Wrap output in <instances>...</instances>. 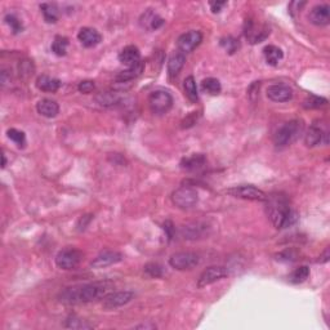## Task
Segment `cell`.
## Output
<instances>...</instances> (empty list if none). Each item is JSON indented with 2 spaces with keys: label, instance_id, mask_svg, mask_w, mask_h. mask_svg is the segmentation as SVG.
Segmentation results:
<instances>
[{
  "label": "cell",
  "instance_id": "cell-1",
  "mask_svg": "<svg viewBox=\"0 0 330 330\" xmlns=\"http://www.w3.org/2000/svg\"><path fill=\"white\" fill-rule=\"evenodd\" d=\"M114 289V282L108 280L74 285L63 289L58 294V301L63 305H81L103 299Z\"/></svg>",
  "mask_w": 330,
  "mask_h": 330
},
{
  "label": "cell",
  "instance_id": "cell-2",
  "mask_svg": "<svg viewBox=\"0 0 330 330\" xmlns=\"http://www.w3.org/2000/svg\"><path fill=\"white\" fill-rule=\"evenodd\" d=\"M266 211L268 218L276 228H286L297 222L296 212L291 208L289 200L284 194H272L266 199Z\"/></svg>",
  "mask_w": 330,
  "mask_h": 330
},
{
  "label": "cell",
  "instance_id": "cell-3",
  "mask_svg": "<svg viewBox=\"0 0 330 330\" xmlns=\"http://www.w3.org/2000/svg\"><path fill=\"white\" fill-rule=\"evenodd\" d=\"M303 128L305 126L302 120H291V121L285 122L273 136V143L276 147H285V146L292 145L303 133Z\"/></svg>",
  "mask_w": 330,
  "mask_h": 330
},
{
  "label": "cell",
  "instance_id": "cell-4",
  "mask_svg": "<svg viewBox=\"0 0 330 330\" xmlns=\"http://www.w3.org/2000/svg\"><path fill=\"white\" fill-rule=\"evenodd\" d=\"M148 106L154 114H167L173 106V97L168 91L156 89V91L151 92L148 96Z\"/></svg>",
  "mask_w": 330,
  "mask_h": 330
},
{
  "label": "cell",
  "instance_id": "cell-5",
  "mask_svg": "<svg viewBox=\"0 0 330 330\" xmlns=\"http://www.w3.org/2000/svg\"><path fill=\"white\" fill-rule=\"evenodd\" d=\"M172 201L180 209H191L199 202V194L191 186H182L172 194Z\"/></svg>",
  "mask_w": 330,
  "mask_h": 330
},
{
  "label": "cell",
  "instance_id": "cell-6",
  "mask_svg": "<svg viewBox=\"0 0 330 330\" xmlns=\"http://www.w3.org/2000/svg\"><path fill=\"white\" fill-rule=\"evenodd\" d=\"M226 194L237 197V199L252 200V201H266V199H267V194L253 185L233 186V187L226 190Z\"/></svg>",
  "mask_w": 330,
  "mask_h": 330
},
{
  "label": "cell",
  "instance_id": "cell-7",
  "mask_svg": "<svg viewBox=\"0 0 330 330\" xmlns=\"http://www.w3.org/2000/svg\"><path fill=\"white\" fill-rule=\"evenodd\" d=\"M82 257H84V254L81 251H79L76 247L67 246L58 252V254L56 256V265L62 270H72L80 265Z\"/></svg>",
  "mask_w": 330,
  "mask_h": 330
},
{
  "label": "cell",
  "instance_id": "cell-8",
  "mask_svg": "<svg viewBox=\"0 0 330 330\" xmlns=\"http://www.w3.org/2000/svg\"><path fill=\"white\" fill-rule=\"evenodd\" d=\"M200 263L199 254L194 253V252H180L176 253L169 258V265L178 271H186L191 270V268L196 267Z\"/></svg>",
  "mask_w": 330,
  "mask_h": 330
},
{
  "label": "cell",
  "instance_id": "cell-9",
  "mask_svg": "<svg viewBox=\"0 0 330 330\" xmlns=\"http://www.w3.org/2000/svg\"><path fill=\"white\" fill-rule=\"evenodd\" d=\"M228 275V270L223 266H211L207 270H204L200 275L199 280H197V287L202 289L209 285L214 284V282L222 280Z\"/></svg>",
  "mask_w": 330,
  "mask_h": 330
},
{
  "label": "cell",
  "instance_id": "cell-10",
  "mask_svg": "<svg viewBox=\"0 0 330 330\" xmlns=\"http://www.w3.org/2000/svg\"><path fill=\"white\" fill-rule=\"evenodd\" d=\"M133 298H134L133 292H129V291L112 292V293H108L107 296L103 298L102 306L105 310H116V308L128 305L129 302H131Z\"/></svg>",
  "mask_w": 330,
  "mask_h": 330
},
{
  "label": "cell",
  "instance_id": "cell-11",
  "mask_svg": "<svg viewBox=\"0 0 330 330\" xmlns=\"http://www.w3.org/2000/svg\"><path fill=\"white\" fill-rule=\"evenodd\" d=\"M202 42V34L197 30H191V31L186 32V34H182L178 40H177V48L178 51L185 53H190V52L194 51L195 48L201 44Z\"/></svg>",
  "mask_w": 330,
  "mask_h": 330
},
{
  "label": "cell",
  "instance_id": "cell-12",
  "mask_svg": "<svg viewBox=\"0 0 330 330\" xmlns=\"http://www.w3.org/2000/svg\"><path fill=\"white\" fill-rule=\"evenodd\" d=\"M267 97L273 102H287L293 98V91L285 84H273L267 88Z\"/></svg>",
  "mask_w": 330,
  "mask_h": 330
},
{
  "label": "cell",
  "instance_id": "cell-13",
  "mask_svg": "<svg viewBox=\"0 0 330 330\" xmlns=\"http://www.w3.org/2000/svg\"><path fill=\"white\" fill-rule=\"evenodd\" d=\"M308 20L316 26H326L330 22V7L327 4L315 6L308 13Z\"/></svg>",
  "mask_w": 330,
  "mask_h": 330
},
{
  "label": "cell",
  "instance_id": "cell-14",
  "mask_svg": "<svg viewBox=\"0 0 330 330\" xmlns=\"http://www.w3.org/2000/svg\"><path fill=\"white\" fill-rule=\"evenodd\" d=\"M77 39L80 43L86 48H93V47L98 46L102 42V35L96 29L92 27H82L77 32Z\"/></svg>",
  "mask_w": 330,
  "mask_h": 330
},
{
  "label": "cell",
  "instance_id": "cell-15",
  "mask_svg": "<svg viewBox=\"0 0 330 330\" xmlns=\"http://www.w3.org/2000/svg\"><path fill=\"white\" fill-rule=\"evenodd\" d=\"M122 254L119 252H105V253L100 254L92 261L91 266L93 268H105L108 266L116 265V263L121 262Z\"/></svg>",
  "mask_w": 330,
  "mask_h": 330
},
{
  "label": "cell",
  "instance_id": "cell-16",
  "mask_svg": "<svg viewBox=\"0 0 330 330\" xmlns=\"http://www.w3.org/2000/svg\"><path fill=\"white\" fill-rule=\"evenodd\" d=\"M246 25L247 26L245 27V36H246V39L251 40L252 44L261 43V42H263V40L268 36V34H270L268 29L265 27V26L256 27V25H254L252 21H249V23H246Z\"/></svg>",
  "mask_w": 330,
  "mask_h": 330
},
{
  "label": "cell",
  "instance_id": "cell-17",
  "mask_svg": "<svg viewBox=\"0 0 330 330\" xmlns=\"http://www.w3.org/2000/svg\"><path fill=\"white\" fill-rule=\"evenodd\" d=\"M140 23L143 29L154 31V30L160 29V27L164 25L165 20L164 18L160 17L157 13H155L154 11L148 9V11H146L145 13L142 15V17H141V20H140Z\"/></svg>",
  "mask_w": 330,
  "mask_h": 330
},
{
  "label": "cell",
  "instance_id": "cell-18",
  "mask_svg": "<svg viewBox=\"0 0 330 330\" xmlns=\"http://www.w3.org/2000/svg\"><path fill=\"white\" fill-rule=\"evenodd\" d=\"M119 61L128 67L141 62V52L136 46H128L122 48L119 53Z\"/></svg>",
  "mask_w": 330,
  "mask_h": 330
},
{
  "label": "cell",
  "instance_id": "cell-19",
  "mask_svg": "<svg viewBox=\"0 0 330 330\" xmlns=\"http://www.w3.org/2000/svg\"><path fill=\"white\" fill-rule=\"evenodd\" d=\"M36 110L42 116L48 117V119H52V117H56L60 112V106L56 101L49 100V98H44V100H40L39 102L36 103Z\"/></svg>",
  "mask_w": 330,
  "mask_h": 330
},
{
  "label": "cell",
  "instance_id": "cell-20",
  "mask_svg": "<svg viewBox=\"0 0 330 330\" xmlns=\"http://www.w3.org/2000/svg\"><path fill=\"white\" fill-rule=\"evenodd\" d=\"M143 70H145V63L141 61L140 63L131 66V67H128L127 70H124V71L119 72V74L115 76V80H116L117 82H120V84L132 81V80L137 79V77L140 76V75L143 72Z\"/></svg>",
  "mask_w": 330,
  "mask_h": 330
},
{
  "label": "cell",
  "instance_id": "cell-21",
  "mask_svg": "<svg viewBox=\"0 0 330 330\" xmlns=\"http://www.w3.org/2000/svg\"><path fill=\"white\" fill-rule=\"evenodd\" d=\"M186 62V57L185 54L182 52L177 51L173 52L171 54V57L168 60V74L171 77L177 76V75L180 74L181 70L183 68Z\"/></svg>",
  "mask_w": 330,
  "mask_h": 330
},
{
  "label": "cell",
  "instance_id": "cell-22",
  "mask_svg": "<svg viewBox=\"0 0 330 330\" xmlns=\"http://www.w3.org/2000/svg\"><path fill=\"white\" fill-rule=\"evenodd\" d=\"M36 87L37 89L43 92H57L61 87V81L58 79L48 76V75H42L36 79Z\"/></svg>",
  "mask_w": 330,
  "mask_h": 330
},
{
  "label": "cell",
  "instance_id": "cell-23",
  "mask_svg": "<svg viewBox=\"0 0 330 330\" xmlns=\"http://www.w3.org/2000/svg\"><path fill=\"white\" fill-rule=\"evenodd\" d=\"M207 162V159L202 154H194L188 157H183L181 161V168L185 171H196L200 169L201 167H204V164Z\"/></svg>",
  "mask_w": 330,
  "mask_h": 330
},
{
  "label": "cell",
  "instance_id": "cell-24",
  "mask_svg": "<svg viewBox=\"0 0 330 330\" xmlns=\"http://www.w3.org/2000/svg\"><path fill=\"white\" fill-rule=\"evenodd\" d=\"M326 136V134L322 133V131L320 129V127L316 126H311L308 128L307 133L305 134V143L307 147H315L319 143H321L322 137Z\"/></svg>",
  "mask_w": 330,
  "mask_h": 330
},
{
  "label": "cell",
  "instance_id": "cell-25",
  "mask_svg": "<svg viewBox=\"0 0 330 330\" xmlns=\"http://www.w3.org/2000/svg\"><path fill=\"white\" fill-rule=\"evenodd\" d=\"M263 54H265L266 62L271 66H276L279 63V61L282 60L284 53L281 49L276 46H267L263 49Z\"/></svg>",
  "mask_w": 330,
  "mask_h": 330
},
{
  "label": "cell",
  "instance_id": "cell-26",
  "mask_svg": "<svg viewBox=\"0 0 330 330\" xmlns=\"http://www.w3.org/2000/svg\"><path fill=\"white\" fill-rule=\"evenodd\" d=\"M40 9H42V13L44 16V20L48 23H56L58 21V17H60V11H58V7L53 3H43L40 6Z\"/></svg>",
  "mask_w": 330,
  "mask_h": 330
},
{
  "label": "cell",
  "instance_id": "cell-27",
  "mask_svg": "<svg viewBox=\"0 0 330 330\" xmlns=\"http://www.w3.org/2000/svg\"><path fill=\"white\" fill-rule=\"evenodd\" d=\"M183 89H185V93L187 96L188 100L191 102H197L199 101V93H197V86H196V80L192 75L187 76L183 81Z\"/></svg>",
  "mask_w": 330,
  "mask_h": 330
},
{
  "label": "cell",
  "instance_id": "cell-28",
  "mask_svg": "<svg viewBox=\"0 0 330 330\" xmlns=\"http://www.w3.org/2000/svg\"><path fill=\"white\" fill-rule=\"evenodd\" d=\"M201 89L211 96H217L222 91V86L216 77H207L201 81Z\"/></svg>",
  "mask_w": 330,
  "mask_h": 330
},
{
  "label": "cell",
  "instance_id": "cell-29",
  "mask_svg": "<svg viewBox=\"0 0 330 330\" xmlns=\"http://www.w3.org/2000/svg\"><path fill=\"white\" fill-rule=\"evenodd\" d=\"M310 276V268L307 266H301V267L296 268L293 272L287 276V280L292 282V284H302L305 282L306 280Z\"/></svg>",
  "mask_w": 330,
  "mask_h": 330
},
{
  "label": "cell",
  "instance_id": "cell-30",
  "mask_svg": "<svg viewBox=\"0 0 330 330\" xmlns=\"http://www.w3.org/2000/svg\"><path fill=\"white\" fill-rule=\"evenodd\" d=\"M205 231V226L200 225V223H192L191 226H186L182 230L185 239H199L202 236V233Z\"/></svg>",
  "mask_w": 330,
  "mask_h": 330
},
{
  "label": "cell",
  "instance_id": "cell-31",
  "mask_svg": "<svg viewBox=\"0 0 330 330\" xmlns=\"http://www.w3.org/2000/svg\"><path fill=\"white\" fill-rule=\"evenodd\" d=\"M96 101L100 103L101 106H112L120 101V96L117 92H105V93H100L96 97Z\"/></svg>",
  "mask_w": 330,
  "mask_h": 330
},
{
  "label": "cell",
  "instance_id": "cell-32",
  "mask_svg": "<svg viewBox=\"0 0 330 330\" xmlns=\"http://www.w3.org/2000/svg\"><path fill=\"white\" fill-rule=\"evenodd\" d=\"M327 103V100L324 97H319L315 94H310L308 97H306V100L303 101V107L307 110H316V108L324 107Z\"/></svg>",
  "mask_w": 330,
  "mask_h": 330
},
{
  "label": "cell",
  "instance_id": "cell-33",
  "mask_svg": "<svg viewBox=\"0 0 330 330\" xmlns=\"http://www.w3.org/2000/svg\"><path fill=\"white\" fill-rule=\"evenodd\" d=\"M68 46V39L65 36H58L54 37L53 43H52V52L57 56H65L66 51H67Z\"/></svg>",
  "mask_w": 330,
  "mask_h": 330
},
{
  "label": "cell",
  "instance_id": "cell-34",
  "mask_svg": "<svg viewBox=\"0 0 330 330\" xmlns=\"http://www.w3.org/2000/svg\"><path fill=\"white\" fill-rule=\"evenodd\" d=\"M65 326L70 327V329H91V327H93V325L89 324L87 320L77 319L76 316H71L66 320Z\"/></svg>",
  "mask_w": 330,
  "mask_h": 330
},
{
  "label": "cell",
  "instance_id": "cell-35",
  "mask_svg": "<svg viewBox=\"0 0 330 330\" xmlns=\"http://www.w3.org/2000/svg\"><path fill=\"white\" fill-rule=\"evenodd\" d=\"M4 21H6L7 25L11 27L12 32L13 34H20V32L23 31V25L22 22H21V20L18 17H16L15 15H7L6 17H4Z\"/></svg>",
  "mask_w": 330,
  "mask_h": 330
},
{
  "label": "cell",
  "instance_id": "cell-36",
  "mask_svg": "<svg viewBox=\"0 0 330 330\" xmlns=\"http://www.w3.org/2000/svg\"><path fill=\"white\" fill-rule=\"evenodd\" d=\"M7 136H8L9 140L13 141L16 145L25 146L26 136H25V133H23V132L18 131V129L12 128V129H8V131H7Z\"/></svg>",
  "mask_w": 330,
  "mask_h": 330
},
{
  "label": "cell",
  "instance_id": "cell-37",
  "mask_svg": "<svg viewBox=\"0 0 330 330\" xmlns=\"http://www.w3.org/2000/svg\"><path fill=\"white\" fill-rule=\"evenodd\" d=\"M221 46H222L228 53L232 54L236 52L237 48H239V40L233 39L232 36H227L225 37V39L221 40Z\"/></svg>",
  "mask_w": 330,
  "mask_h": 330
},
{
  "label": "cell",
  "instance_id": "cell-38",
  "mask_svg": "<svg viewBox=\"0 0 330 330\" xmlns=\"http://www.w3.org/2000/svg\"><path fill=\"white\" fill-rule=\"evenodd\" d=\"M143 270H145V272L151 277H161L162 275V267L159 263H147V265L143 267Z\"/></svg>",
  "mask_w": 330,
  "mask_h": 330
},
{
  "label": "cell",
  "instance_id": "cell-39",
  "mask_svg": "<svg viewBox=\"0 0 330 330\" xmlns=\"http://www.w3.org/2000/svg\"><path fill=\"white\" fill-rule=\"evenodd\" d=\"M96 88V84H94L93 80H82V81L79 82V86H77V89L79 92L84 94H89L94 91Z\"/></svg>",
  "mask_w": 330,
  "mask_h": 330
},
{
  "label": "cell",
  "instance_id": "cell-40",
  "mask_svg": "<svg viewBox=\"0 0 330 330\" xmlns=\"http://www.w3.org/2000/svg\"><path fill=\"white\" fill-rule=\"evenodd\" d=\"M297 252L294 249H286V251L281 252L280 254H277V259L279 261H285V262H292L297 259Z\"/></svg>",
  "mask_w": 330,
  "mask_h": 330
},
{
  "label": "cell",
  "instance_id": "cell-41",
  "mask_svg": "<svg viewBox=\"0 0 330 330\" xmlns=\"http://www.w3.org/2000/svg\"><path fill=\"white\" fill-rule=\"evenodd\" d=\"M197 117H196V112H191L187 117L182 121V128H190L194 124H196Z\"/></svg>",
  "mask_w": 330,
  "mask_h": 330
},
{
  "label": "cell",
  "instance_id": "cell-42",
  "mask_svg": "<svg viewBox=\"0 0 330 330\" xmlns=\"http://www.w3.org/2000/svg\"><path fill=\"white\" fill-rule=\"evenodd\" d=\"M306 3L305 2H293V3L289 4V13H291L292 16H296V13H298V12H301L302 7H305Z\"/></svg>",
  "mask_w": 330,
  "mask_h": 330
},
{
  "label": "cell",
  "instance_id": "cell-43",
  "mask_svg": "<svg viewBox=\"0 0 330 330\" xmlns=\"http://www.w3.org/2000/svg\"><path fill=\"white\" fill-rule=\"evenodd\" d=\"M225 6H227L226 2H211V8L213 13H219Z\"/></svg>",
  "mask_w": 330,
  "mask_h": 330
},
{
  "label": "cell",
  "instance_id": "cell-44",
  "mask_svg": "<svg viewBox=\"0 0 330 330\" xmlns=\"http://www.w3.org/2000/svg\"><path fill=\"white\" fill-rule=\"evenodd\" d=\"M164 230L167 231V233H168V239L171 240L172 237H173V232H174L173 223H172L171 221H167V222L164 223Z\"/></svg>",
  "mask_w": 330,
  "mask_h": 330
},
{
  "label": "cell",
  "instance_id": "cell-45",
  "mask_svg": "<svg viewBox=\"0 0 330 330\" xmlns=\"http://www.w3.org/2000/svg\"><path fill=\"white\" fill-rule=\"evenodd\" d=\"M329 258H330V251H329V247H326V249L324 251V253L320 256L319 262L320 263H326L327 261H329Z\"/></svg>",
  "mask_w": 330,
  "mask_h": 330
},
{
  "label": "cell",
  "instance_id": "cell-46",
  "mask_svg": "<svg viewBox=\"0 0 330 330\" xmlns=\"http://www.w3.org/2000/svg\"><path fill=\"white\" fill-rule=\"evenodd\" d=\"M136 329H156V325L155 324H141V325H137Z\"/></svg>",
  "mask_w": 330,
  "mask_h": 330
},
{
  "label": "cell",
  "instance_id": "cell-47",
  "mask_svg": "<svg viewBox=\"0 0 330 330\" xmlns=\"http://www.w3.org/2000/svg\"><path fill=\"white\" fill-rule=\"evenodd\" d=\"M2 157H3V168H4V167H6V165H7V157H6V155H2Z\"/></svg>",
  "mask_w": 330,
  "mask_h": 330
}]
</instances>
